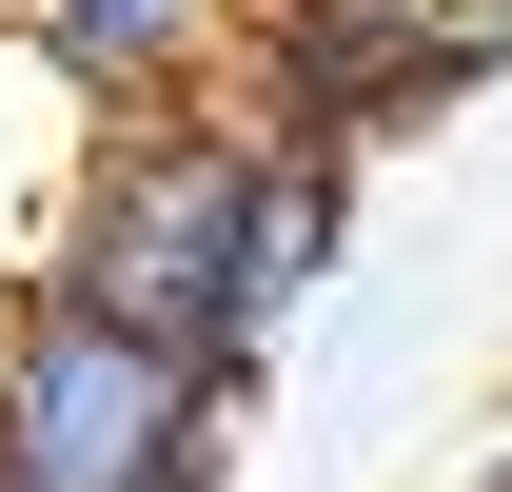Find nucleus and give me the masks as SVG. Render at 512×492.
I'll use <instances>...</instances> for the list:
<instances>
[{
	"label": "nucleus",
	"instance_id": "f257e3e1",
	"mask_svg": "<svg viewBox=\"0 0 512 492\" xmlns=\"http://www.w3.org/2000/svg\"><path fill=\"white\" fill-rule=\"evenodd\" d=\"M256 197H276V119H237V99L99 119L40 296L119 315V335H158V355H197V374H256L276 355V315H256Z\"/></svg>",
	"mask_w": 512,
	"mask_h": 492
},
{
	"label": "nucleus",
	"instance_id": "f03ea898",
	"mask_svg": "<svg viewBox=\"0 0 512 492\" xmlns=\"http://www.w3.org/2000/svg\"><path fill=\"white\" fill-rule=\"evenodd\" d=\"M217 473H237V374H197V355L20 276V315H0V492H217Z\"/></svg>",
	"mask_w": 512,
	"mask_h": 492
},
{
	"label": "nucleus",
	"instance_id": "7ed1b4c3",
	"mask_svg": "<svg viewBox=\"0 0 512 492\" xmlns=\"http://www.w3.org/2000/svg\"><path fill=\"white\" fill-rule=\"evenodd\" d=\"M0 40L99 119H178V99H237L256 0H0Z\"/></svg>",
	"mask_w": 512,
	"mask_h": 492
},
{
	"label": "nucleus",
	"instance_id": "20e7f679",
	"mask_svg": "<svg viewBox=\"0 0 512 492\" xmlns=\"http://www.w3.org/2000/svg\"><path fill=\"white\" fill-rule=\"evenodd\" d=\"M453 20H473V40H493V60H512V0H453Z\"/></svg>",
	"mask_w": 512,
	"mask_h": 492
}]
</instances>
